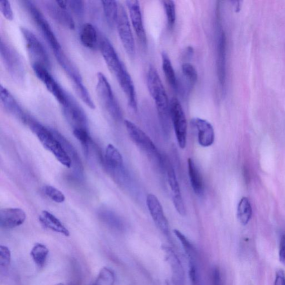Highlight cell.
<instances>
[{"instance_id": "cell-34", "label": "cell", "mask_w": 285, "mask_h": 285, "mask_svg": "<svg viewBox=\"0 0 285 285\" xmlns=\"http://www.w3.org/2000/svg\"><path fill=\"white\" fill-rule=\"evenodd\" d=\"M174 233L181 242L189 259H197L198 254L197 251H196L194 245L191 244L188 238L179 230H175Z\"/></svg>"}, {"instance_id": "cell-42", "label": "cell", "mask_w": 285, "mask_h": 285, "mask_svg": "<svg viewBox=\"0 0 285 285\" xmlns=\"http://www.w3.org/2000/svg\"><path fill=\"white\" fill-rule=\"evenodd\" d=\"M0 10L6 19L9 21L13 19V12L10 1L7 0H1L0 1Z\"/></svg>"}, {"instance_id": "cell-38", "label": "cell", "mask_w": 285, "mask_h": 285, "mask_svg": "<svg viewBox=\"0 0 285 285\" xmlns=\"http://www.w3.org/2000/svg\"><path fill=\"white\" fill-rule=\"evenodd\" d=\"M73 134L82 145L84 153L88 155L89 152V145L91 141V137L89 134L88 130L86 129L73 130Z\"/></svg>"}, {"instance_id": "cell-37", "label": "cell", "mask_w": 285, "mask_h": 285, "mask_svg": "<svg viewBox=\"0 0 285 285\" xmlns=\"http://www.w3.org/2000/svg\"><path fill=\"white\" fill-rule=\"evenodd\" d=\"M115 275L113 271L107 268L101 269L94 285H114Z\"/></svg>"}, {"instance_id": "cell-46", "label": "cell", "mask_w": 285, "mask_h": 285, "mask_svg": "<svg viewBox=\"0 0 285 285\" xmlns=\"http://www.w3.org/2000/svg\"><path fill=\"white\" fill-rule=\"evenodd\" d=\"M55 285H72L69 284L59 283Z\"/></svg>"}, {"instance_id": "cell-28", "label": "cell", "mask_w": 285, "mask_h": 285, "mask_svg": "<svg viewBox=\"0 0 285 285\" xmlns=\"http://www.w3.org/2000/svg\"><path fill=\"white\" fill-rule=\"evenodd\" d=\"M51 131H52L55 137L62 143L65 151H66L68 156L71 158L72 161V166L74 165V168H76V170L78 171L79 172H82L83 166L81 159L78 155L76 149H75L73 145L70 143L63 135L59 133L58 131L54 130H51Z\"/></svg>"}, {"instance_id": "cell-44", "label": "cell", "mask_w": 285, "mask_h": 285, "mask_svg": "<svg viewBox=\"0 0 285 285\" xmlns=\"http://www.w3.org/2000/svg\"><path fill=\"white\" fill-rule=\"evenodd\" d=\"M279 259L281 263L285 265V235L282 237L279 248Z\"/></svg>"}, {"instance_id": "cell-32", "label": "cell", "mask_w": 285, "mask_h": 285, "mask_svg": "<svg viewBox=\"0 0 285 285\" xmlns=\"http://www.w3.org/2000/svg\"><path fill=\"white\" fill-rule=\"evenodd\" d=\"M238 220L243 225H246L250 220L252 210L250 200L247 197H242L238 203L237 212Z\"/></svg>"}, {"instance_id": "cell-12", "label": "cell", "mask_w": 285, "mask_h": 285, "mask_svg": "<svg viewBox=\"0 0 285 285\" xmlns=\"http://www.w3.org/2000/svg\"><path fill=\"white\" fill-rule=\"evenodd\" d=\"M32 68L37 78L44 84L48 91L62 106L67 102L68 93L63 90L57 81L51 76L49 69L39 65H32Z\"/></svg>"}, {"instance_id": "cell-26", "label": "cell", "mask_w": 285, "mask_h": 285, "mask_svg": "<svg viewBox=\"0 0 285 285\" xmlns=\"http://www.w3.org/2000/svg\"><path fill=\"white\" fill-rule=\"evenodd\" d=\"M39 219L40 222L45 227L65 236H69L70 232L68 229L54 214L47 211H43L40 214Z\"/></svg>"}, {"instance_id": "cell-9", "label": "cell", "mask_w": 285, "mask_h": 285, "mask_svg": "<svg viewBox=\"0 0 285 285\" xmlns=\"http://www.w3.org/2000/svg\"><path fill=\"white\" fill-rule=\"evenodd\" d=\"M170 113L177 142L181 149H185L188 141V124L180 101L176 97L170 101Z\"/></svg>"}, {"instance_id": "cell-33", "label": "cell", "mask_w": 285, "mask_h": 285, "mask_svg": "<svg viewBox=\"0 0 285 285\" xmlns=\"http://www.w3.org/2000/svg\"><path fill=\"white\" fill-rule=\"evenodd\" d=\"M49 252L47 247L40 243H37L32 247L31 251V258L39 268L44 267L47 260Z\"/></svg>"}, {"instance_id": "cell-22", "label": "cell", "mask_w": 285, "mask_h": 285, "mask_svg": "<svg viewBox=\"0 0 285 285\" xmlns=\"http://www.w3.org/2000/svg\"><path fill=\"white\" fill-rule=\"evenodd\" d=\"M217 54V77L219 84L224 88L226 80V36L223 30L218 37Z\"/></svg>"}, {"instance_id": "cell-11", "label": "cell", "mask_w": 285, "mask_h": 285, "mask_svg": "<svg viewBox=\"0 0 285 285\" xmlns=\"http://www.w3.org/2000/svg\"><path fill=\"white\" fill-rule=\"evenodd\" d=\"M62 106L65 118L73 130H88V119L85 112L74 98L68 93L67 102Z\"/></svg>"}, {"instance_id": "cell-7", "label": "cell", "mask_w": 285, "mask_h": 285, "mask_svg": "<svg viewBox=\"0 0 285 285\" xmlns=\"http://www.w3.org/2000/svg\"><path fill=\"white\" fill-rule=\"evenodd\" d=\"M22 3H24L25 8L29 12L32 19L33 20L41 33L53 51V53L63 50L62 46H61L52 28H51L48 20L46 19L43 13L32 1H23Z\"/></svg>"}, {"instance_id": "cell-10", "label": "cell", "mask_w": 285, "mask_h": 285, "mask_svg": "<svg viewBox=\"0 0 285 285\" xmlns=\"http://www.w3.org/2000/svg\"><path fill=\"white\" fill-rule=\"evenodd\" d=\"M116 27L126 53L130 58H134L136 53L135 50L136 49L132 28L125 8L119 4L118 17Z\"/></svg>"}, {"instance_id": "cell-31", "label": "cell", "mask_w": 285, "mask_h": 285, "mask_svg": "<svg viewBox=\"0 0 285 285\" xmlns=\"http://www.w3.org/2000/svg\"><path fill=\"white\" fill-rule=\"evenodd\" d=\"M182 72L187 84V92H190L197 82V72L192 64L185 63L182 64Z\"/></svg>"}, {"instance_id": "cell-43", "label": "cell", "mask_w": 285, "mask_h": 285, "mask_svg": "<svg viewBox=\"0 0 285 285\" xmlns=\"http://www.w3.org/2000/svg\"><path fill=\"white\" fill-rule=\"evenodd\" d=\"M212 285H223L220 270L218 268H214L212 275Z\"/></svg>"}, {"instance_id": "cell-13", "label": "cell", "mask_w": 285, "mask_h": 285, "mask_svg": "<svg viewBox=\"0 0 285 285\" xmlns=\"http://www.w3.org/2000/svg\"><path fill=\"white\" fill-rule=\"evenodd\" d=\"M107 167L121 183H128L129 177L126 171L122 156L113 144L107 146L105 152Z\"/></svg>"}, {"instance_id": "cell-6", "label": "cell", "mask_w": 285, "mask_h": 285, "mask_svg": "<svg viewBox=\"0 0 285 285\" xmlns=\"http://www.w3.org/2000/svg\"><path fill=\"white\" fill-rule=\"evenodd\" d=\"M0 56L7 71L17 84L25 81L26 70L21 56L17 50L2 38L0 40Z\"/></svg>"}, {"instance_id": "cell-40", "label": "cell", "mask_w": 285, "mask_h": 285, "mask_svg": "<svg viewBox=\"0 0 285 285\" xmlns=\"http://www.w3.org/2000/svg\"><path fill=\"white\" fill-rule=\"evenodd\" d=\"M68 7L77 17L81 18L84 16L85 6L83 1H67Z\"/></svg>"}, {"instance_id": "cell-1", "label": "cell", "mask_w": 285, "mask_h": 285, "mask_svg": "<svg viewBox=\"0 0 285 285\" xmlns=\"http://www.w3.org/2000/svg\"><path fill=\"white\" fill-rule=\"evenodd\" d=\"M146 79L148 90L155 102L162 130L168 136L172 127L170 101L160 75L153 65H149L148 68Z\"/></svg>"}, {"instance_id": "cell-23", "label": "cell", "mask_w": 285, "mask_h": 285, "mask_svg": "<svg viewBox=\"0 0 285 285\" xmlns=\"http://www.w3.org/2000/svg\"><path fill=\"white\" fill-rule=\"evenodd\" d=\"M121 90L128 100L130 108L137 111L138 108L136 92L132 78H131L127 68L123 70L117 77H116Z\"/></svg>"}, {"instance_id": "cell-3", "label": "cell", "mask_w": 285, "mask_h": 285, "mask_svg": "<svg viewBox=\"0 0 285 285\" xmlns=\"http://www.w3.org/2000/svg\"><path fill=\"white\" fill-rule=\"evenodd\" d=\"M124 124L132 141L146 152L161 170L165 171V159L163 157L150 137L132 121L125 120Z\"/></svg>"}, {"instance_id": "cell-39", "label": "cell", "mask_w": 285, "mask_h": 285, "mask_svg": "<svg viewBox=\"0 0 285 285\" xmlns=\"http://www.w3.org/2000/svg\"><path fill=\"white\" fill-rule=\"evenodd\" d=\"M44 192L46 195H47L49 198L55 202L62 203L65 200V195L62 191L53 186H45Z\"/></svg>"}, {"instance_id": "cell-2", "label": "cell", "mask_w": 285, "mask_h": 285, "mask_svg": "<svg viewBox=\"0 0 285 285\" xmlns=\"http://www.w3.org/2000/svg\"><path fill=\"white\" fill-rule=\"evenodd\" d=\"M39 139L43 147L50 151L57 160L65 167L68 168L72 166V161L65 151L59 140L55 137L52 131L46 128L30 115L25 123Z\"/></svg>"}, {"instance_id": "cell-4", "label": "cell", "mask_w": 285, "mask_h": 285, "mask_svg": "<svg viewBox=\"0 0 285 285\" xmlns=\"http://www.w3.org/2000/svg\"><path fill=\"white\" fill-rule=\"evenodd\" d=\"M96 92L102 108L115 121L122 119V113L108 81L101 73L97 74Z\"/></svg>"}, {"instance_id": "cell-29", "label": "cell", "mask_w": 285, "mask_h": 285, "mask_svg": "<svg viewBox=\"0 0 285 285\" xmlns=\"http://www.w3.org/2000/svg\"><path fill=\"white\" fill-rule=\"evenodd\" d=\"M107 26L113 29L116 26L119 13V3L116 1H101Z\"/></svg>"}, {"instance_id": "cell-8", "label": "cell", "mask_w": 285, "mask_h": 285, "mask_svg": "<svg viewBox=\"0 0 285 285\" xmlns=\"http://www.w3.org/2000/svg\"><path fill=\"white\" fill-rule=\"evenodd\" d=\"M20 31L25 42L31 65H39L49 69L51 64L49 56L41 41L34 33L27 28L21 27Z\"/></svg>"}, {"instance_id": "cell-45", "label": "cell", "mask_w": 285, "mask_h": 285, "mask_svg": "<svg viewBox=\"0 0 285 285\" xmlns=\"http://www.w3.org/2000/svg\"><path fill=\"white\" fill-rule=\"evenodd\" d=\"M274 285H285V273L282 270L276 274Z\"/></svg>"}, {"instance_id": "cell-19", "label": "cell", "mask_w": 285, "mask_h": 285, "mask_svg": "<svg viewBox=\"0 0 285 285\" xmlns=\"http://www.w3.org/2000/svg\"><path fill=\"white\" fill-rule=\"evenodd\" d=\"M0 99L4 110L24 124L29 115L25 113L10 92L2 85L0 87Z\"/></svg>"}, {"instance_id": "cell-18", "label": "cell", "mask_w": 285, "mask_h": 285, "mask_svg": "<svg viewBox=\"0 0 285 285\" xmlns=\"http://www.w3.org/2000/svg\"><path fill=\"white\" fill-rule=\"evenodd\" d=\"M165 170L167 171L168 184L172 190V200L175 207L180 215L185 216L186 209L175 171L171 163L166 160H165Z\"/></svg>"}, {"instance_id": "cell-17", "label": "cell", "mask_w": 285, "mask_h": 285, "mask_svg": "<svg viewBox=\"0 0 285 285\" xmlns=\"http://www.w3.org/2000/svg\"><path fill=\"white\" fill-rule=\"evenodd\" d=\"M125 3L128 8L130 21L135 34L140 43L146 46L147 44V37L139 2L137 0H128Z\"/></svg>"}, {"instance_id": "cell-5", "label": "cell", "mask_w": 285, "mask_h": 285, "mask_svg": "<svg viewBox=\"0 0 285 285\" xmlns=\"http://www.w3.org/2000/svg\"><path fill=\"white\" fill-rule=\"evenodd\" d=\"M54 54L60 66L72 81L74 90L76 91L78 95L90 108L95 109V105L94 102L87 88L84 86L81 75L77 67L65 55L63 50L54 53Z\"/></svg>"}, {"instance_id": "cell-30", "label": "cell", "mask_w": 285, "mask_h": 285, "mask_svg": "<svg viewBox=\"0 0 285 285\" xmlns=\"http://www.w3.org/2000/svg\"><path fill=\"white\" fill-rule=\"evenodd\" d=\"M162 62L163 71L167 81L173 90L178 91L179 84L177 81L175 71L169 56L166 51H163L162 53Z\"/></svg>"}, {"instance_id": "cell-24", "label": "cell", "mask_w": 285, "mask_h": 285, "mask_svg": "<svg viewBox=\"0 0 285 285\" xmlns=\"http://www.w3.org/2000/svg\"><path fill=\"white\" fill-rule=\"evenodd\" d=\"M164 249L167 261L172 270V279L175 285H185V275L183 266L178 256L170 247H165Z\"/></svg>"}, {"instance_id": "cell-35", "label": "cell", "mask_w": 285, "mask_h": 285, "mask_svg": "<svg viewBox=\"0 0 285 285\" xmlns=\"http://www.w3.org/2000/svg\"><path fill=\"white\" fill-rule=\"evenodd\" d=\"M162 2L165 8L168 27L170 30H172L175 25L176 20L175 3L174 1H170V0L163 1Z\"/></svg>"}, {"instance_id": "cell-16", "label": "cell", "mask_w": 285, "mask_h": 285, "mask_svg": "<svg viewBox=\"0 0 285 285\" xmlns=\"http://www.w3.org/2000/svg\"><path fill=\"white\" fill-rule=\"evenodd\" d=\"M146 203L149 213L156 225L160 231L167 236H170L169 222L166 216L162 205L157 196L149 194L146 199Z\"/></svg>"}, {"instance_id": "cell-27", "label": "cell", "mask_w": 285, "mask_h": 285, "mask_svg": "<svg viewBox=\"0 0 285 285\" xmlns=\"http://www.w3.org/2000/svg\"><path fill=\"white\" fill-rule=\"evenodd\" d=\"M188 171L190 185L194 192L197 195H202L204 191L202 177L194 161L190 158L188 160Z\"/></svg>"}, {"instance_id": "cell-14", "label": "cell", "mask_w": 285, "mask_h": 285, "mask_svg": "<svg viewBox=\"0 0 285 285\" xmlns=\"http://www.w3.org/2000/svg\"><path fill=\"white\" fill-rule=\"evenodd\" d=\"M44 6L51 18L59 24L74 30L76 24L68 10L67 1H48L44 2Z\"/></svg>"}, {"instance_id": "cell-15", "label": "cell", "mask_w": 285, "mask_h": 285, "mask_svg": "<svg viewBox=\"0 0 285 285\" xmlns=\"http://www.w3.org/2000/svg\"><path fill=\"white\" fill-rule=\"evenodd\" d=\"M99 46L107 68L116 77L125 68L124 63L120 59L113 45L106 37H100Z\"/></svg>"}, {"instance_id": "cell-21", "label": "cell", "mask_w": 285, "mask_h": 285, "mask_svg": "<svg viewBox=\"0 0 285 285\" xmlns=\"http://www.w3.org/2000/svg\"><path fill=\"white\" fill-rule=\"evenodd\" d=\"M26 214L20 208H3L0 211V226L5 229H11L20 226L26 220Z\"/></svg>"}, {"instance_id": "cell-36", "label": "cell", "mask_w": 285, "mask_h": 285, "mask_svg": "<svg viewBox=\"0 0 285 285\" xmlns=\"http://www.w3.org/2000/svg\"><path fill=\"white\" fill-rule=\"evenodd\" d=\"M189 277L191 285H203L198 259L189 260Z\"/></svg>"}, {"instance_id": "cell-41", "label": "cell", "mask_w": 285, "mask_h": 285, "mask_svg": "<svg viewBox=\"0 0 285 285\" xmlns=\"http://www.w3.org/2000/svg\"><path fill=\"white\" fill-rule=\"evenodd\" d=\"M11 258L10 250L6 246H0V266L1 268H7L10 264Z\"/></svg>"}, {"instance_id": "cell-25", "label": "cell", "mask_w": 285, "mask_h": 285, "mask_svg": "<svg viewBox=\"0 0 285 285\" xmlns=\"http://www.w3.org/2000/svg\"><path fill=\"white\" fill-rule=\"evenodd\" d=\"M99 35L95 27L91 23L84 24L81 29L80 40L82 44L87 48L95 49L99 44Z\"/></svg>"}, {"instance_id": "cell-20", "label": "cell", "mask_w": 285, "mask_h": 285, "mask_svg": "<svg viewBox=\"0 0 285 285\" xmlns=\"http://www.w3.org/2000/svg\"><path fill=\"white\" fill-rule=\"evenodd\" d=\"M191 125L197 132L198 142L200 146L203 147L211 146L215 140L212 125L207 120L199 118L192 119Z\"/></svg>"}]
</instances>
